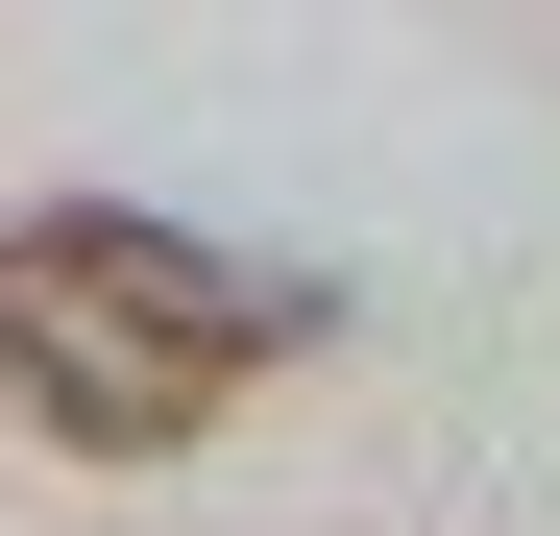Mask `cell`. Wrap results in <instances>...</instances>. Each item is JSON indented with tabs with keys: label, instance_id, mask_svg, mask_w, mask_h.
I'll list each match as a JSON object with an SVG mask.
<instances>
[{
	"label": "cell",
	"instance_id": "1",
	"mask_svg": "<svg viewBox=\"0 0 560 536\" xmlns=\"http://www.w3.org/2000/svg\"><path fill=\"white\" fill-rule=\"evenodd\" d=\"M293 341H317L293 268H244V244L147 220V196H49V220H0V415L73 439V464H171V439H220Z\"/></svg>",
	"mask_w": 560,
	"mask_h": 536
}]
</instances>
